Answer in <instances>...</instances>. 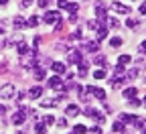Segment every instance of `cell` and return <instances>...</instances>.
Segmentation results:
<instances>
[{"instance_id":"6da1fadb","label":"cell","mask_w":146,"mask_h":134,"mask_svg":"<svg viewBox=\"0 0 146 134\" xmlns=\"http://www.w3.org/2000/svg\"><path fill=\"white\" fill-rule=\"evenodd\" d=\"M85 116L87 118H94L98 122H104L106 120V114H100V110H94V108H85Z\"/></svg>"},{"instance_id":"7a4b0ae2","label":"cell","mask_w":146,"mask_h":134,"mask_svg":"<svg viewBox=\"0 0 146 134\" xmlns=\"http://www.w3.org/2000/svg\"><path fill=\"white\" fill-rule=\"evenodd\" d=\"M27 112H29V110H18V112H14V114H12V124H16V126L25 124V120H27Z\"/></svg>"},{"instance_id":"3957f363","label":"cell","mask_w":146,"mask_h":134,"mask_svg":"<svg viewBox=\"0 0 146 134\" xmlns=\"http://www.w3.org/2000/svg\"><path fill=\"white\" fill-rule=\"evenodd\" d=\"M12 95H14V85L12 83H4L2 87H0V98L8 100V98H12Z\"/></svg>"},{"instance_id":"277c9868","label":"cell","mask_w":146,"mask_h":134,"mask_svg":"<svg viewBox=\"0 0 146 134\" xmlns=\"http://www.w3.org/2000/svg\"><path fill=\"white\" fill-rule=\"evenodd\" d=\"M43 21H45V23H49V25H55V23L59 21V12H57V10H49V12H45Z\"/></svg>"},{"instance_id":"5b68a950","label":"cell","mask_w":146,"mask_h":134,"mask_svg":"<svg viewBox=\"0 0 146 134\" xmlns=\"http://www.w3.org/2000/svg\"><path fill=\"white\" fill-rule=\"evenodd\" d=\"M85 89H87V93H94L98 100H106V91H104V89H100V87H94V85H87Z\"/></svg>"},{"instance_id":"8992f818","label":"cell","mask_w":146,"mask_h":134,"mask_svg":"<svg viewBox=\"0 0 146 134\" xmlns=\"http://www.w3.org/2000/svg\"><path fill=\"white\" fill-rule=\"evenodd\" d=\"M49 85H51L53 89H63V79L59 77L57 73H55V77H51V79H49Z\"/></svg>"},{"instance_id":"52a82bcc","label":"cell","mask_w":146,"mask_h":134,"mask_svg":"<svg viewBox=\"0 0 146 134\" xmlns=\"http://www.w3.org/2000/svg\"><path fill=\"white\" fill-rule=\"evenodd\" d=\"M83 59H81V53L79 51H69V63H73V65H79Z\"/></svg>"},{"instance_id":"ba28073f","label":"cell","mask_w":146,"mask_h":134,"mask_svg":"<svg viewBox=\"0 0 146 134\" xmlns=\"http://www.w3.org/2000/svg\"><path fill=\"white\" fill-rule=\"evenodd\" d=\"M41 95H43V87L41 85H35V87L29 89V98H33V100H39Z\"/></svg>"},{"instance_id":"9c48e42d","label":"cell","mask_w":146,"mask_h":134,"mask_svg":"<svg viewBox=\"0 0 146 134\" xmlns=\"http://www.w3.org/2000/svg\"><path fill=\"white\" fill-rule=\"evenodd\" d=\"M83 49H85L87 53H98V51H100V45H98V41H87V43L83 45Z\"/></svg>"},{"instance_id":"30bf717a","label":"cell","mask_w":146,"mask_h":134,"mask_svg":"<svg viewBox=\"0 0 146 134\" xmlns=\"http://www.w3.org/2000/svg\"><path fill=\"white\" fill-rule=\"evenodd\" d=\"M112 8H114L116 12H120V14H130V8H128L126 4H120V2H114Z\"/></svg>"},{"instance_id":"8fae6325","label":"cell","mask_w":146,"mask_h":134,"mask_svg":"<svg viewBox=\"0 0 146 134\" xmlns=\"http://www.w3.org/2000/svg\"><path fill=\"white\" fill-rule=\"evenodd\" d=\"M23 41H25V37L21 33H16V35H12L10 39H8V45H21Z\"/></svg>"},{"instance_id":"7c38bea8","label":"cell","mask_w":146,"mask_h":134,"mask_svg":"<svg viewBox=\"0 0 146 134\" xmlns=\"http://www.w3.org/2000/svg\"><path fill=\"white\" fill-rule=\"evenodd\" d=\"M124 81H128L124 75H122V77H120V75H116V77L112 79V87H114V89H118V87H122V85H124Z\"/></svg>"},{"instance_id":"4fadbf2b","label":"cell","mask_w":146,"mask_h":134,"mask_svg":"<svg viewBox=\"0 0 146 134\" xmlns=\"http://www.w3.org/2000/svg\"><path fill=\"white\" fill-rule=\"evenodd\" d=\"M65 114H67V116H73V118H75L77 114H79V108H77L75 104H69V106H67V110H65Z\"/></svg>"},{"instance_id":"5bb4252c","label":"cell","mask_w":146,"mask_h":134,"mask_svg":"<svg viewBox=\"0 0 146 134\" xmlns=\"http://www.w3.org/2000/svg\"><path fill=\"white\" fill-rule=\"evenodd\" d=\"M51 69H53L55 73H57V75H61V73H65V65H63V63H59V61H55V63L51 65Z\"/></svg>"},{"instance_id":"9a60e30c","label":"cell","mask_w":146,"mask_h":134,"mask_svg":"<svg viewBox=\"0 0 146 134\" xmlns=\"http://www.w3.org/2000/svg\"><path fill=\"white\" fill-rule=\"evenodd\" d=\"M25 27H27V21H25L23 16H16V18H14V29L21 31V29H25Z\"/></svg>"},{"instance_id":"2e32d148","label":"cell","mask_w":146,"mask_h":134,"mask_svg":"<svg viewBox=\"0 0 146 134\" xmlns=\"http://www.w3.org/2000/svg\"><path fill=\"white\" fill-rule=\"evenodd\" d=\"M136 93H138V89H136V87H128V89H124V91H122V95H124V98H128V100H132Z\"/></svg>"},{"instance_id":"e0dca14e","label":"cell","mask_w":146,"mask_h":134,"mask_svg":"<svg viewBox=\"0 0 146 134\" xmlns=\"http://www.w3.org/2000/svg\"><path fill=\"white\" fill-rule=\"evenodd\" d=\"M35 132H36V134H45V132H47V124H45L43 120L36 122V124H35Z\"/></svg>"},{"instance_id":"ac0fdd59","label":"cell","mask_w":146,"mask_h":134,"mask_svg":"<svg viewBox=\"0 0 146 134\" xmlns=\"http://www.w3.org/2000/svg\"><path fill=\"white\" fill-rule=\"evenodd\" d=\"M57 104H59V100H57V98H53V100H43V102H41V106H43V108H53V106H57Z\"/></svg>"},{"instance_id":"d6986e66","label":"cell","mask_w":146,"mask_h":134,"mask_svg":"<svg viewBox=\"0 0 146 134\" xmlns=\"http://www.w3.org/2000/svg\"><path fill=\"white\" fill-rule=\"evenodd\" d=\"M108 37V27H100L98 29V41H104Z\"/></svg>"},{"instance_id":"ffe728a7","label":"cell","mask_w":146,"mask_h":134,"mask_svg":"<svg viewBox=\"0 0 146 134\" xmlns=\"http://www.w3.org/2000/svg\"><path fill=\"white\" fill-rule=\"evenodd\" d=\"M79 75H87V71H89V63H85V61H81L79 65Z\"/></svg>"},{"instance_id":"44dd1931","label":"cell","mask_w":146,"mask_h":134,"mask_svg":"<svg viewBox=\"0 0 146 134\" xmlns=\"http://www.w3.org/2000/svg\"><path fill=\"white\" fill-rule=\"evenodd\" d=\"M120 120L126 124V122H136V116H130V114H120Z\"/></svg>"},{"instance_id":"7402d4cb","label":"cell","mask_w":146,"mask_h":134,"mask_svg":"<svg viewBox=\"0 0 146 134\" xmlns=\"http://www.w3.org/2000/svg\"><path fill=\"white\" fill-rule=\"evenodd\" d=\"M35 77L36 79H45V69L43 67H35Z\"/></svg>"},{"instance_id":"603a6c76","label":"cell","mask_w":146,"mask_h":134,"mask_svg":"<svg viewBox=\"0 0 146 134\" xmlns=\"http://www.w3.org/2000/svg\"><path fill=\"white\" fill-rule=\"evenodd\" d=\"M18 53H21V55H27V53H31V49L27 47V43H25V41H23L21 45H18Z\"/></svg>"},{"instance_id":"cb8c5ba5","label":"cell","mask_w":146,"mask_h":134,"mask_svg":"<svg viewBox=\"0 0 146 134\" xmlns=\"http://www.w3.org/2000/svg\"><path fill=\"white\" fill-rule=\"evenodd\" d=\"M85 132H87V128L83 124H77L75 128H73V134H85Z\"/></svg>"},{"instance_id":"d4e9b609","label":"cell","mask_w":146,"mask_h":134,"mask_svg":"<svg viewBox=\"0 0 146 134\" xmlns=\"http://www.w3.org/2000/svg\"><path fill=\"white\" fill-rule=\"evenodd\" d=\"M67 10H69V14H75V12L79 10V6H77L75 2H69V4H67Z\"/></svg>"},{"instance_id":"484cf974","label":"cell","mask_w":146,"mask_h":134,"mask_svg":"<svg viewBox=\"0 0 146 134\" xmlns=\"http://www.w3.org/2000/svg\"><path fill=\"white\" fill-rule=\"evenodd\" d=\"M36 25H39V16H31L27 21V27H36Z\"/></svg>"},{"instance_id":"4316f807","label":"cell","mask_w":146,"mask_h":134,"mask_svg":"<svg viewBox=\"0 0 146 134\" xmlns=\"http://www.w3.org/2000/svg\"><path fill=\"white\" fill-rule=\"evenodd\" d=\"M134 77H138V69H130L126 75V79H134Z\"/></svg>"},{"instance_id":"83f0119b","label":"cell","mask_w":146,"mask_h":134,"mask_svg":"<svg viewBox=\"0 0 146 134\" xmlns=\"http://www.w3.org/2000/svg\"><path fill=\"white\" fill-rule=\"evenodd\" d=\"M124 128H126V126H124V122H122V120H118V122L114 124V130H116V132H122Z\"/></svg>"},{"instance_id":"f1b7e54d","label":"cell","mask_w":146,"mask_h":134,"mask_svg":"<svg viewBox=\"0 0 146 134\" xmlns=\"http://www.w3.org/2000/svg\"><path fill=\"white\" fill-rule=\"evenodd\" d=\"M94 77H96V79H104V77H106V71H104V69H98V71L94 73Z\"/></svg>"},{"instance_id":"f546056e","label":"cell","mask_w":146,"mask_h":134,"mask_svg":"<svg viewBox=\"0 0 146 134\" xmlns=\"http://www.w3.org/2000/svg\"><path fill=\"white\" fill-rule=\"evenodd\" d=\"M87 27H89L91 31H98V29H100V23H98V21H89V23H87Z\"/></svg>"},{"instance_id":"4dcf8cb0","label":"cell","mask_w":146,"mask_h":134,"mask_svg":"<svg viewBox=\"0 0 146 134\" xmlns=\"http://www.w3.org/2000/svg\"><path fill=\"white\" fill-rule=\"evenodd\" d=\"M110 45H112V47H120L122 45V39H120V37H114V39L110 41Z\"/></svg>"},{"instance_id":"1f68e13d","label":"cell","mask_w":146,"mask_h":134,"mask_svg":"<svg viewBox=\"0 0 146 134\" xmlns=\"http://www.w3.org/2000/svg\"><path fill=\"white\" fill-rule=\"evenodd\" d=\"M122 65H126V63H130V55H120V59H118Z\"/></svg>"},{"instance_id":"d6a6232c","label":"cell","mask_w":146,"mask_h":134,"mask_svg":"<svg viewBox=\"0 0 146 134\" xmlns=\"http://www.w3.org/2000/svg\"><path fill=\"white\" fill-rule=\"evenodd\" d=\"M96 63H98V65H102V67H108V65H106V59H104L102 55H98V57H96Z\"/></svg>"},{"instance_id":"836d02e7","label":"cell","mask_w":146,"mask_h":134,"mask_svg":"<svg viewBox=\"0 0 146 134\" xmlns=\"http://www.w3.org/2000/svg\"><path fill=\"white\" fill-rule=\"evenodd\" d=\"M36 4H39V8H47L49 6V0H36Z\"/></svg>"},{"instance_id":"e575fe53","label":"cell","mask_w":146,"mask_h":134,"mask_svg":"<svg viewBox=\"0 0 146 134\" xmlns=\"http://www.w3.org/2000/svg\"><path fill=\"white\" fill-rule=\"evenodd\" d=\"M134 124H136V126H140L142 130H146V120H138V118H136V122H134Z\"/></svg>"},{"instance_id":"d590c367","label":"cell","mask_w":146,"mask_h":134,"mask_svg":"<svg viewBox=\"0 0 146 134\" xmlns=\"http://www.w3.org/2000/svg\"><path fill=\"white\" fill-rule=\"evenodd\" d=\"M67 4H69V0H57V6L59 8H67Z\"/></svg>"},{"instance_id":"8d00e7d4","label":"cell","mask_w":146,"mask_h":134,"mask_svg":"<svg viewBox=\"0 0 146 134\" xmlns=\"http://www.w3.org/2000/svg\"><path fill=\"white\" fill-rule=\"evenodd\" d=\"M126 25H128V27H130V29H134V27H136L138 23L134 21V18H128V21H126Z\"/></svg>"},{"instance_id":"74e56055","label":"cell","mask_w":146,"mask_h":134,"mask_svg":"<svg viewBox=\"0 0 146 134\" xmlns=\"http://www.w3.org/2000/svg\"><path fill=\"white\" fill-rule=\"evenodd\" d=\"M43 122L49 126V124H53V122H55V118H53V116H45V118H43Z\"/></svg>"},{"instance_id":"f35d334b","label":"cell","mask_w":146,"mask_h":134,"mask_svg":"<svg viewBox=\"0 0 146 134\" xmlns=\"http://www.w3.org/2000/svg\"><path fill=\"white\" fill-rule=\"evenodd\" d=\"M89 134H102V128L100 126H94V128L89 130Z\"/></svg>"},{"instance_id":"ab89813d","label":"cell","mask_w":146,"mask_h":134,"mask_svg":"<svg viewBox=\"0 0 146 134\" xmlns=\"http://www.w3.org/2000/svg\"><path fill=\"white\" fill-rule=\"evenodd\" d=\"M116 75H124V65H122V63L116 67Z\"/></svg>"},{"instance_id":"60d3db41","label":"cell","mask_w":146,"mask_h":134,"mask_svg":"<svg viewBox=\"0 0 146 134\" xmlns=\"http://www.w3.org/2000/svg\"><path fill=\"white\" fill-rule=\"evenodd\" d=\"M57 126L65 128V126H67V120H65V118H59V120H57Z\"/></svg>"},{"instance_id":"b9f144b4","label":"cell","mask_w":146,"mask_h":134,"mask_svg":"<svg viewBox=\"0 0 146 134\" xmlns=\"http://www.w3.org/2000/svg\"><path fill=\"white\" fill-rule=\"evenodd\" d=\"M55 49H59V51H67V45H65V43H59V45H55Z\"/></svg>"},{"instance_id":"7bdbcfd3","label":"cell","mask_w":146,"mask_h":134,"mask_svg":"<svg viewBox=\"0 0 146 134\" xmlns=\"http://www.w3.org/2000/svg\"><path fill=\"white\" fill-rule=\"evenodd\" d=\"M71 39H81V31H75V33H71Z\"/></svg>"},{"instance_id":"ee69618b","label":"cell","mask_w":146,"mask_h":134,"mask_svg":"<svg viewBox=\"0 0 146 134\" xmlns=\"http://www.w3.org/2000/svg\"><path fill=\"white\" fill-rule=\"evenodd\" d=\"M140 104H142V102H140V100H136V98H132V100H130V106H140Z\"/></svg>"},{"instance_id":"f6af8a7d","label":"cell","mask_w":146,"mask_h":134,"mask_svg":"<svg viewBox=\"0 0 146 134\" xmlns=\"http://www.w3.org/2000/svg\"><path fill=\"white\" fill-rule=\"evenodd\" d=\"M33 2H35V0H23V2H21V4H23V6H25V8H27V6H31V4H33Z\"/></svg>"},{"instance_id":"bcb514c9","label":"cell","mask_w":146,"mask_h":134,"mask_svg":"<svg viewBox=\"0 0 146 134\" xmlns=\"http://www.w3.org/2000/svg\"><path fill=\"white\" fill-rule=\"evenodd\" d=\"M140 14H146V2L140 4Z\"/></svg>"},{"instance_id":"7dc6e473","label":"cell","mask_w":146,"mask_h":134,"mask_svg":"<svg viewBox=\"0 0 146 134\" xmlns=\"http://www.w3.org/2000/svg\"><path fill=\"white\" fill-rule=\"evenodd\" d=\"M140 51H142V53H146V41H142V43H140Z\"/></svg>"},{"instance_id":"c3c4849f","label":"cell","mask_w":146,"mask_h":134,"mask_svg":"<svg viewBox=\"0 0 146 134\" xmlns=\"http://www.w3.org/2000/svg\"><path fill=\"white\" fill-rule=\"evenodd\" d=\"M61 27H63V23H61V21H57V23H55V31H59Z\"/></svg>"},{"instance_id":"681fc988","label":"cell","mask_w":146,"mask_h":134,"mask_svg":"<svg viewBox=\"0 0 146 134\" xmlns=\"http://www.w3.org/2000/svg\"><path fill=\"white\" fill-rule=\"evenodd\" d=\"M4 112H6V108H4V106H0V116H2Z\"/></svg>"},{"instance_id":"f907efd6","label":"cell","mask_w":146,"mask_h":134,"mask_svg":"<svg viewBox=\"0 0 146 134\" xmlns=\"http://www.w3.org/2000/svg\"><path fill=\"white\" fill-rule=\"evenodd\" d=\"M6 2H8V0H0V6H4Z\"/></svg>"},{"instance_id":"816d5d0a","label":"cell","mask_w":146,"mask_h":134,"mask_svg":"<svg viewBox=\"0 0 146 134\" xmlns=\"http://www.w3.org/2000/svg\"><path fill=\"white\" fill-rule=\"evenodd\" d=\"M0 35H2V29H0Z\"/></svg>"},{"instance_id":"f5cc1de1","label":"cell","mask_w":146,"mask_h":134,"mask_svg":"<svg viewBox=\"0 0 146 134\" xmlns=\"http://www.w3.org/2000/svg\"><path fill=\"white\" fill-rule=\"evenodd\" d=\"M140 134H146V132H140Z\"/></svg>"},{"instance_id":"db71d44e","label":"cell","mask_w":146,"mask_h":134,"mask_svg":"<svg viewBox=\"0 0 146 134\" xmlns=\"http://www.w3.org/2000/svg\"><path fill=\"white\" fill-rule=\"evenodd\" d=\"M144 104H146V98H144Z\"/></svg>"}]
</instances>
